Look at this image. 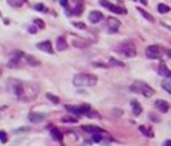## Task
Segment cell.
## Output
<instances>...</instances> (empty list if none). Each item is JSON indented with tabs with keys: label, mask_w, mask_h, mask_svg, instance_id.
Listing matches in <instances>:
<instances>
[{
	"label": "cell",
	"mask_w": 171,
	"mask_h": 146,
	"mask_svg": "<svg viewBox=\"0 0 171 146\" xmlns=\"http://www.w3.org/2000/svg\"><path fill=\"white\" fill-rule=\"evenodd\" d=\"M98 83V77L92 74H77L74 77V84L77 87L81 86H95Z\"/></svg>",
	"instance_id": "obj_1"
},
{
	"label": "cell",
	"mask_w": 171,
	"mask_h": 146,
	"mask_svg": "<svg viewBox=\"0 0 171 146\" xmlns=\"http://www.w3.org/2000/svg\"><path fill=\"white\" fill-rule=\"evenodd\" d=\"M131 90L135 92V94H141L143 97H146V98H150V97H153V94H155V90H153L147 83L140 82V80H137V82L132 83V86H131Z\"/></svg>",
	"instance_id": "obj_2"
},
{
	"label": "cell",
	"mask_w": 171,
	"mask_h": 146,
	"mask_svg": "<svg viewBox=\"0 0 171 146\" xmlns=\"http://www.w3.org/2000/svg\"><path fill=\"white\" fill-rule=\"evenodd\" d=\"M117 50H119V53L125 54L126 57H134V56L137 54V48H135V45H134L132 42H129V41H126V42L120 44Z\"/></svg>",
	"instance_id": "obj_3"
},
{
	"label": "cell",
	"mask_w": 171,
	"mask_h": 146,
	"mask_svg": "<svg viewBox=\"0 0 171 146\" xmlns=\"http://www.w3.org/2000/svg\"><path fill=\"white\" fill-rule=\"evenodd\" d=\"M164 51L165 50L162 47H159V45H149L146 48V56L149 59H159V57H162Z\"/></svg>",
	"instance_id": "obj_4"
},
{
	"label": "cell",
	"mask_w": 171,
	"mask_h": 146,
	"mask_svg": "<svg viewBox=\"0 0 171 146\" xmlns=\"http://www.w3.org/2000/svg\"><path fill=\"white\" fill-rule=\"evenodd\" d=\"M107 26H108V30H110L111 33H114V32L119 30L120 21L117 20V18H114V17H108V18H107Z\"/></svg>",
	"instance_id": "obj_5"
},
{
	"label": "cell",
	"mask_w": 171,
	"mask_h": 146,
	"mask_svg": "<svg viewBox=\"0 0 171 146\" xmlns=\"http://www.w3.org/2000/svg\"><path fill=\"white\" fill-rule=\"evenodd\" d=\"M71 38H72V44H74L75 47H78V48H86V47L89 45V42L86 41L84 38H78V36H75V35H71Z\"/></svg>",
	"instance_id": "obj_6"
},
{
	"label": "cell",
	"mask_w": 171,
	"mask_h": 146,
	"mask_svg": "<svg viewBox=\"0 0 171 146\" xmlns=\"http://www.w3.org/2000/svg\"><path fill=\"white\" fill-rule=\"evenodd\" d=\"M36 47H38L39 50H42V51L48 53V54H53V53H54V50H53V45H51L50 41H42V42H39Z\"/></svg>",
	"instance_id": "obj_7"
},
{
	"label": "cell",
	"mask_w": 171,
	"mask_h": 146,
	"mask_svg": "<svg viewBox=\"0 0 171 146\" xmlns=\"http://www.w3.org/2000/svg\"><path fill=\"white\" fill-rule=\"evenodd\" d=\"M102 18H104V15L101 14L99 11H92L90 14H89V21H90L92 24H96V23H99Z\"/></svg>",
	"instance_id": "obj_8"
},
{
	"label": "cell",
	"mask_w": 171,
	"mask_h": 146,
	"mask_svg": "<svg viewBox=\"0 0 171 146\" xmlns=\"http://www.w3.org/2000/svg\"><path fill=\"white\" fill-rule=\"evenodd\" d=\"M155 105H156V109L159 110L161 113H167V112L170 110V104H168L167 101H164V99H158V101L155 102Z\"/></svg>",
	"instance_id": "obj_9"
},
{
	"label": "cell",
	"mask_w": 171,
	"mask_h": 146,
	"mask_svg": "<svg viewBox=\"0 0 171 146\" xmlns=\"http://www.w3.org/2000/svg\"><path fill=\"white\" fill-rule=\"evenodd\" d=\"M45 113H30L29 115V121L33 122V124H38V122H42L45 119Z\"/></svg>",
	"instance_id": "obj_10"
},
{
	"label": "cell",
	"mask_w": 171,
	"mask_h": 146,
	"mask_svg": "<svg viewBox=\"0 0 171 146\" xmlns=\"http://www.w3.org/2000/svg\"><path fill=\"white\" fill-rule=\"evenodd\" d=\"M56 47H57V51H65V50H66V48H68V41H66V38L59 36L57 41H56Z\"/></svg>",
	"instance_id": "obj_11"
},
{
	"label": "cell",
	"mask_w": 171,
	"mask_h": 146,
	"mask_svg": "<svg viewBox=\"0 0 171 146\" xmlns=\"http://www.w3.org/2000/svg\"><path fill=\"white\" fill-rule=\"evenodd\" d=\"M158 71H159V75H162L165 78H171V71L167 68L165 63H159V68H158Z\"/></svg>",
	"instance_id": "obj_12"
},
{
	"label": "cell",
	"mask_w": 171,
	"mask_h": 146,
	"mask_svg": "<svg viewBox=\"0 0 171 146\" xmlns=\"http://www.w3.org/2000/svg\"><path fill=\"white\" fill-rule=\"evenodd\" d=\"M66 110L75 116H83V110H81V105H78V107H75V105H69L66 104Z\"/></svg>",
	"instance_id": "obj_13"
},
{
	"label": "cell",
	"mask_w": 171,
	"mask_h": 146,
	"mask_svg": "<svg viewBox=\"0 0 171 146\" xmlns=\"http://www.w3.org/2000/svg\"><path fill=\"white\" fill-rule=\"evenodd\" d=\"M131 107H132V112H134V115H135V116L141 115L143 109H141V105H140V102H138V101L132 99V101H131Z\"/></svg>",
	"instance_id": "obj_14"
},
{
	"label": "cell",
	"mask_w": 171,
	"mask_h": 146,
	"mask_svg": "<svg viewBox=\"0 0 171 146\" xmlns=\"http://www.w3.org/2000/svg\"><path fill=\"white\" fill-rule=\"evenodd\" d=\"M111 12H114V14H126V9L125 8H122V6H119V5H111L110 8H108Z\"/></svg>",
	"instance_id": "obj_15"
},
{
	"label": "cell",
	"mask_w": 171,
	"mask_h": 146,
	"mask_svg": "<svg viewBox=\"0 0 171 146\" xmlns=\"http://www.w3.org/2000/svg\"><path fill=\"white\" fill-rule=\"evenodd\" d=\"M51 137L54 139V140H57V142H62V139H63L62 131L57 130V128H51Z\"/></svg>",
	"instance_id": "obj_16"
},
{
	"label": "cell",
	"mask_w": 171,
	"mask_h": 146,
	"mask_svg": "<svg viewBox=\"0 0 171 146\" xmlns=\"http://www.w3.org/2000/svg\"><path fill=\"white\" fill-rule=\"evenodd\" d=\"M83 9H84V5L83 3H77L75 8L71 9V15H80L81 12H83Z\"/></svg>",
	"instance_id": "obj_17"
},
{
	"label": "cell",
	"mask_w": 171,
	"mask_h": 146,
	"mask_svg": "<svg viewBox=\"0 0 171 146\" xmlns=\"http://www.w3.org/2000/svg\"><path fill=\"white\" fill-rule=\"evenodd\" d=\"M26 60H27L29 65H32V66H39L41 65V62H39L36 57H32V56H27V54H26Z\"/></svg>",
	"instance_id": "obj_18"
},
{
	"label": "cell",
	"mask_w": 171,
	"mask_h": 146,
	"mask_svg": "<svg viewBox=\"0 0 171 146\" xmlns=\"http://www.w3.org/2000/svg\"><path fill=\"white\" fill-rule=\"evenodd\" d=\"M140 132H143L146 137H153V131L147 127H140Z\"/></svg>",
	"instance_id": "obj_19"
},
{
	"label": "cell",
	"mask_w": 171,
	"mask_h": 146,
	"mask_svg": "<svg viewBox=\"0 0 171 146\" xmlns=\"http://www.w3.org/2000/svg\"><path fill=\"white\" fill-rule=\"evenodd\" d=\"M162 87H164V90L168 92V94H171V78H165L162 82Z\"/></svg>",
	"instance_id": "obj_20"
},
{
	"label": "cell",
	"mask_w": 171,
	"mask_h": 146,
	"mask_svg": "<svg viewBox=\"0 0 171 146\" xmlns=\"http://www.w3.org/2000/svg\"><path fill=\"white\" fill-rule=\"evenodd\" d=\"M138 11H140V14H141L144 18H146V20H149L150 23H153V21H155V20H153V17L149 14V12H146V11H144V9H141V8H138Z\"/></svg>",
	"instance_id": "obj_21"
},
{
	"label": "cell",
	"mask_w": 171,
	"mask_h": 146,
	"mask_svg": "<svg viewBox=\"0 0 171 146\" xmlns=\"http://www.w3.org/2000/svg\"><path fill=\"white\" fill-rule=\"evenodd\" d=\"M158 11H159L161 14H167V12H170V6L164 5V3H159V5H158Z\"/></svg>",
	"instance_id": "obj_22"
},
{
	"label": "cell",
	"mask_w": 171,
	"mask_h": 146,
	"mask_svg": "<svg viewBox=\"0 0 171 146\" xmlns=\"http://www.w3.org/2000/svg\"><path fill=\"white\" fill-rule=\"evenodd\" d=\"M62 121L66 122V124H77L78 119L77 117H72V116H65V117H62Z\"/></svg>",
	"instance_id": "obj_23"
},
{
	"label": "cell",
	"mask_w": 171,
	"mask_h": 146,
	"mask_svg": "<svg viewBox=\"0 0 171 146\" xmlns=\"http://www.w3.org/2000/svg\"><path fill=\"white\" fill-rule=\"evenodd\" d=\"M33 24L38 26L39 29H45V23H44L42 20H39V18H35V20H33Z\"/></svg>",
	"instance_id": "obj_24"
},
{
	"label": "cell",
	"mask_w": 171,
	"mask_h": 146,
	"mask_svg": "<svg viewBox=\"0 0 171 146\" xmlns=\"http://www.w3.org/2000/svg\"><path fill=\"white\" fill-rule=\"evenodd\" d=\"M47 98H48L51 102H54V104H59V101H60V98H59V97L53 95V94H47Z\"/></svg>",
	"instance_id": "obj_25"
},
{
	"label": "cell",
	"mask_w": 171,
	"mask_h": 146,
	"mask_svg": "<svg viewBox=\"0 0 171 146\" xmlns=\"http://www.w3.org/2000/svg\"><path fill=\"white\" fill-rule=\"evenodd\" d=\"M102 132H95V134H92V140L93 142H101L102 140Z\"/></svg>",
	"instance_id": "obj_26"
},
{
	"label": "cell",
	"mask_w": 171,
	"mask_h": 146,
	"mask_svg": "<svg viewBox=\"0 0 171 146\" xmlns=\"http://www.w3.org/2000/svg\"><path fill=\"white\" fill-rule=\"evenodd\" d=\"M8 3H9L11 6H14V8H18V6L23 5V2H20V0H9Z\"/></svg>",
	"instance_id": "obj_27"
},
{
	"label": "cell",
	"mask_w": 171,
	"mask_h": 146,
	"mask_svg": "<svg viewBox=\"0 0 171 146\" xmlns=\"http://www.w3.org/2000/svg\"><path fill=\"white\" fill-rule=\"evenodd\" d=\"M0 142H2V143H6L8 142V136H6L5 131H0Z\"/></svg>",
	"instance_id": "obj_28"
},
{
	"label": "cell",
	"mask_w": 171,
	"mask_h": 146,
	"mask_svg": "<svg viewBox=\"0 0 171 146\" xmlns=\"http://www.w3.org/2000/svg\"><path fill=\"white\" fill-rule=\"evenodd\" d=\"M110 62H111V65H114V66H123V65H125V63H122L120 60H116L114 57H111Z\"/></svg>",
	"instance_id": "obj_29"
},
{
	"label": "cell",
	"mask_w": 171,
	"mask_h": 146,
	"mask_svg": "<svg viewBox=\"0 0 171 146\" xmlns=\"http://www.w3.org/2000/svg\"><path fill=\"white\" fill-rule=\"evenodd\" d=\"M35 9H38V11H42V12H47V8H45L44 5H36V6H35Z\"/></svg>",
	"instance_id": "obj_30"
},
{
	"label": "cell",
	"mask_w": 171,
	"mask_h": 146,
	"mask_svg": "<svg viewBox=\"0 0 171 146\" xmlns=\"http://www.w3.org/2000/svg\"><path fill=\"white\" fill-rule=\"evenodd\" d=\"M74 26H75V27H78V29H86V24L84 23H74Z\"/></svg>",
	"instance_id": "obj_31"
},
{
	"label": "cell",
	"mask_w": 171,
	"mask_h": 146,
	"mask_svg": "<svg viewBox=\"0 0 171 146\" xmlns=\"http://www.w3.org/2000/svg\"><path fill=\"white\" fill-rule=\"evenodd\" d=\"M99 5H101V6H104V8H110V6H111V3H110V2H99Z\"/></svg>",
	"instance_id": "obj_32"
},
{
	"label": "cell",
	"mask_w": 171,
	"mask_h": 146,
	"mask_svg": "<svg viewBox=\"0 0 171 146\" xmlns=\"http://www.w3.org/2000/svg\"><path fill=\"white\" fill-rule=\"evenodd\" d=\"M63 8H68V2H66V0H60V2H59Z\"/></svg>",
	"instance_id": "obj_33"
},
{
	"label": "cell",
	"mask_w": 171,
	"mask_h": 146,
	"mask_svg": "<svg viewBox=\"0 0 171 146\" xmlns=\"http://www.w3.org/2000/svg\"><path fill=\"white\" fill-rule=\"evenodd\" d=\"M29 32H30V33H36V32H38V29L35 27V26H32V27L29 29Z\"/></svg>",
	"instance_id": "obj_34"
},
{
	"label": "cell",
	"mask_w": 171,
	"mask_h": 146,
	"mask_svg": "<svg viewBox=\"0 0 171 146\" xmlns=\"http://www.w3.org/2000/svg\"><path fill=\"white\" fill-rule=\"evenodd\" d=\"M164 146H171V140H167V142L164 143Z\"/></svg>",
	"instance_id": "obj_35"
},
{
	"label": "cell",
	"mask_w": 171,
	"mask_h": 146,
	"mask_svg": "<svg viewBox=\"0 0 171 146\" xmlns=\"http://www.w3.org/2000/svg\"><path fill=\"white\" fill-rule=\"evenodd\" d=\"M165 51H167V54H168V56L171 57V50H165Z\"/></svg>",
	"instance_id": "obj_36"
},
{
	"label": "cell",
	"mask_w": 171,
	"mask_h": 146,
	"mask_svg": "<svg viewBox=\"0 0 171 146\" xmlns=\"http://www.w3.org/2000/svg\"><path fill=\"white\" fill-rule=\"evenodd\" d=\"M0 74H2V69H0Z\"/></svg>",
	"instance_id": "obj_37"
}]
</instances>
